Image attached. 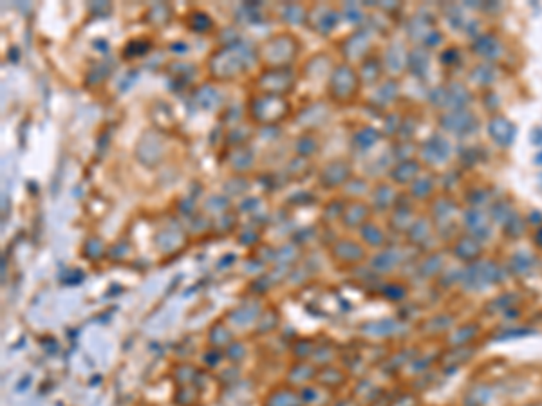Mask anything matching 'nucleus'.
<instances>
[{"mask_svg":"<svg viewBox=\"0 0 542 406\" xmlns=\"http://www.w3.org/2000/svg\"><path fill=\"white\" fill-rule=\"evenodd\" d=\"M257 60L258 54L251 45L242 42L221 45L208 58V73L217 82H232L248 73Z\"/></svg>","mask_w":542,"mask_h":406,"instance_id":"obj_1","label":"nucleus"},{"mask_svg":"<svg viewBox=\"0 0 542 406\" xmlns=\"http://www.w3.org/2000/svg\"><path fill=\"white\" fill-rule=\"evenodd\" d=\"M291 110L293 109L288 98L263 94V92H257L249 98L246 107L249 121L261 127H275L291 116Z\"/></svg>","mask_w":542,"mask_h":406,"instance_id":"obj_2","label":"nucleus"},{"mask_svg":"<svg viewBox=\"0 0 542 406\" xmlns=\"http://www.w3.org/2000/svg\"><path fill=\"white\" fill-rule=\"evenodd\" d=\"M300 51V40L291 33H279L268 38L257 49L258 60L263 61L266 69H280V67H291L295 58Z\"/></svg>","mask_w":542,"mask_h":406,"instance_id":"obj_3","label":"nucleus"},{"mask_svg":"<svg viewBox=\"0 0 542 406\" xmlns=\"http://www.w3.org/2000/svg\"><path fill=\"white\" fill-rule=\"evenodd\" d=\"M360 85H362V80H360L358 70L351 67L349 63H338L328 80L329 100L338 105H347L356 98Z\"/></svg>","mask_w":542,"mask_h":406,"instance_id":"obj_4","label":"nucleus"},{"mask_svg":"<svg viewBox=\"0 0 542 406\" xmlns=\"http://www.w3.org/2000/svg\"><path fill=\"white\" fill-rule=\"evenodd\" d=\"M255 85H257V92L288 98V94H291L297 87V75L291 67L264 69L255 80Z\"/></svg>","mask_w":542,"mask_h":406,"instance_id":"obj_5","label":"nucleus"},{"mask_svg":"<svg viewBox=\"0 0 542 406\" xmlns=\"http://www.w3.org/2000/svg\"><path fill=\"white\" fill-rule=\"evenodd\" d=\"M499 276H501V269L497 264L492 260H477L461 273V282L467 289L479 291L483 287L497 284Z\"/></svg>","mask_w":542,"mask_h":406,"instance_id":"obj_6","label":"nucleus"},{"mask_svg":"<svg viewBox=\"0 0 542 406\" xmlns=\"http://www.w3.org/2000/svg\"><path fill=\"white\" fill-rule=\"evenodd\" d=\"M351 177H353V166L347 159H331L320 168L318 175H316L318 186L328 192L344 188Z\"/></svg>","mask_w":542,"mask_h":406,"instance_id":"obj_7","label":"nucleus"},{"mask_svg":"<svg viewBox=\"0 0 542 406\" xmlns=\"http://www.w3.org/2000/svg\"><path fill=\"white\" fill-rule=\"evenodd\" d=\"M338 22H340V11H337L332 6L315 4L313 8L307 9L306 24L313 27L316 35H331L332 31L337 29Z\"/></svg>","mask_w":542,"mask_h":406,"instance_id":"obj_8","label":"nucleus"},{"mask_svg":"<svg viewBox=\"0 0 542 406\" xmlns=\"http://www.w3.org/2000/svg\"><path fill=\"white\" fill-rule=\"evenodd\" d=\"M470 100V92L461 83H452L448 87H437L430 92V103L451 110H463Z\"/></svg>","mask_w":542,"mask_h":406,"instance_id":"obj_9","label":"nucleus"},{"mask_svg":"<svg viewBox=\"0 0 542 406\" xmlns=\"http://www.w3.org/2000/svg\"><path fill=\"white\" fill-rule=\"evenodd\" d=\"M331 257L340 266H358L367 257V249L353 239H337L331 244Z\"/></svg>","mask_w":542,"mask_h":406,"instance_id":"obj_10","label":"nucleus"},{"mask_svg":"<svg viewBox=\"0 0 542 406\" xmlns=\"http://www.w3.org/2000/svg\"><path fill=\"white\" fill-rule=\"evenodd\" d=\"M477 118L468 110H451V112L443 114L439 119V127L443 130L451 132L455 135H468L474 134L477 130Z\"/></svg>","mask_w":542,"mask_h":406,"instance_id":"obj_11","label":"nucleus"},{"mask_svg":"<svg viewBox=\"0 0 542 406\" xmlns=\"http://www.w3.org/2000/svg\"><path fill=\"white\" fill-rule=\"evenodd\" d=\"M371 204H365L362 201H349L346 202L344 213H342V220L344 227L347 230H362L365 224L371 220Z\"/></svg>","mask_w":542,"mask_h":406,"instance_id":"obj_12","label":"nucleus"},{"mask_svg":"<svg viewBox=\"0 0 542 406\" xmlns=\"http://www.w3.org/2000/svg\"><path fill=\"white\" fill-rule=\"evenodd\" d=\"M420 153L429 165H439L451 158V143L443 135L434 134L432 137H429V141H425Z\"/></svg>","mask_w":542,"mask_h":406,"instance_id":"obj_13","label":"nucleus"},{"mask_svg":"<svg viewBox=\"0 0 542 406\" xmlns=\"http://www.w3.org/2000/svg\"><path fill=\"white\" fill-rule=\"evenodd\" d=\"M369 47H371V38L363 29L356 31L351 36H347L346 42L342 44V54L346 60H365Z\"/></svg>","mask_w":542,"mask_h":406,"instance_id":"obj_14","label":"nucleus"},{"mask_svg":"<svg viewBox=\"0 0 542 406\" xmlns=\"http://www.w3.org/2000/svg\"><path fill=\"white\" fill-rule=\"evenodd\" d=\"M463 223L464 227H467L468 235L477 239L479 242L490 236V218L488 215L479 210V208H472V210L464 211Z\"/></svg>","mask_w":542,"mask_h":406,"instance_id":"obj_15","label":"nucleus"},{"mask_svg":"<svg viewBox=\"0 0 542 406\" xmlns=\"http://www.w3.org/2000/svg\"><path fill=\"white\" fill-rule=\"evenodd\" d=\"M402 264V253L396 248L378 249V253L369 260V266L378 275H389Z\"/></svg>","mask_w":542,"mask_h":406,"instance_id":"obj_16","label":"nucleus"},{"mask_svg":"<svg viewBox=\"0 0 542 406\" xmlns=\"http://www.w3.org/2000/svg\"><path fill=\"white\" fill-rule=\"evenodd\" d=\"M421 174V165L418 159H403L393 165L389 170V177L396 184H409L411 186L414 179Z\"/></svg>","mask_w":542,"mask_h":406,"instance_id":"obj_17","label":"nucleus"},{"mask_svg":"<svg viewBox=\"0 0 542 406\" xmlns=\"http://www.w3.org/2000/svg\"><path fill=\"white\" fill-rule=\"evenodd\" d=\"M488 132L492 135V140L499 146H503V149H508L513 143V140H515V127L503 116H497V118L490 121Z\"/></svg>","mask_w":542,"mask_h":406,"instance_id":"obj_18","label":"nucleus"},{"mask_svg":"<svg viewBox=\"0 0 542 406\" xmlns=\"http://www.w3.org/2000/svg\"><path fill=\"white\" fill-rule=\"evenodd\" d=\"M481 242L468 235V233L467 235H461L460 239L454 242V255L460 258V260H463V262H477V258L481 257Z\"/></svg>","mask_w":542,"mask_h":406,"instance_id":"obj_19","label":"nucleus"},{"mask_svg":"<svg viewBox=\"0 0 542 406\" xmlns=\"http://www.w3.org/2000/svg\"><path fill=\"white\" fill-rule=\"evenodd\" d=\"M474 356V349L470 345L464 347H451L445 354H441L439 363H441V368L446 372H452L455 368L463 367L464 363Z\"/></svg>","mask_w":542,"mask_h":406,"instance_id":"obj_20","label":"nucleus"},{"mask_svg":"<svg viewBox=\"0 0 542 406\" xmlns=\"http://www.w3.org/2000/svg\"><path fill=\"white\" fill-rule=\"evenodd\" d=\"M398 202V192L393 184H378L376 190H372L371 208L376 211H389Z\"/></svg>","mask_w":542,"mask_h":406,"instance_id":"obj_21","label":"nucleus"},{"mask_svg":"<svg viewBox=\"0 0 542 406\" xmlns=\"http://www.w3.org/2000/svg\"><path fill=\"white\" fill-rule=\"evenodd\" d=\"M230 165L233 166V170L237 172V175H244L246 172H249L255 165V152L249 149L248 144H242V146H233L232 153H230Z\"/></svg>","mask_w":542,"mask_h":406,"instance_id":"obj_22","label":"nucleus"},{"mask_svg":"<svg viewBox=\"0 0 542 406\" xmlns=\"http://www.w3.org/2000/svg\"><path fill=\"white\" fill-rule=\"evenodd\" d=\"M320 150V143L316 140V135L313 132H302L293 143V152L297 153V158L309 159L315 158Z\"/></svg>","mask_w":542,"mask_h":406,"instance_id":"obj_23","label":"nucleus"},{"mask_svg":"<svg viewBox=\"0 0 542 406\" xmlns=\"http://www.w3.org/2000/svg\"><path fill=\"white\" fill-rule=\"evenodd\" d=\"M360 236H362V244L365 248L383 249L387 244V235H385L383 230L371 220L360 230Z\"/></svg>","mask_w":542,"mask_h":406,"instance_id":"obj_24","label":"nucleus"},{"mask_svg":"<svg viewBox=\"0 0 542 406\" xmlns=\"http://www.w3.org/2000/svg\"><path fill=\"white\" fill-rule=\"evenodd\" d=\"M380 140V132L376 128L372 127H362L353 134V140H351V144H353V149L356 152H367L371 150L374 144L378 143Z\"/></svg>","mask_w":542,"mask_h":406,"instance_id":"obj_25","label":"nucleus"},{"mask_svg":"<svg viewBox=\"0 0 542 406\" xmlns=\"http://www.w3.org/2000/svg\"><path fill=\"white\" fill-rule=\"evenodd\" d=\"M494 396V389L486 383L472 384L464 393V406H486Z\"/></svg>","mask_w":542,"mask_h":406,"instance_id":"obj_26","label":"nucleus"},{"mask_svg":"<svg viewBox=\"0 0 542 406\" xmlns=\"http://www.w3.org/2000/svg\"><path fill=\"white\" fill-rule=\"evenodd\" d=\"M474 51L481 58H485V60H495L497 57H501L503 45L494 35H483L481 38L476 40Z\"/></svg>","mask_w":542,"mask_h":406,"instance_id":"obj_27","label":"nucleus"},{"mask_svg":"<svg viewBox=\"0 0 542 406\" xmlns=\"http://www.w3.org/2000/svg\"><path fill=\"white\" fill-rule=\"evenodd\" d=\"M346 379H347L346 372L340 370V368L337 367H331V365L322 367L318 370V374H316V381H318L322 386H325V389H338V386H342V384L346 383Z\"/></svg>","mask_w":542,"mask_h":406,"instance_id":"obj_28","label":"nucleus"},{"mask_svg":"<svg viewBox=\"0 0 542 406\" xmlns=\"http://www.w3.org/2000/svg\"><path fill=\"white\" fill-rule=\"evenodd\" d=\"M479 334V325L476 324H467L461 325L460 329H455L448 336V345L451 347H464L470 345V341H474Z\"/></svg>","mask_w":542,"mask_h":406,"instance_id":"obj_29","label":"nucleus"},{"mask_svg":"<svg viewBox=\"0 0 542 406\" xmlns=\"http://www.w3.org/2000/svg\"><path fill=\"white\" fill-rule=\"evenodd\" d=\"M365 332H369L367 336H374V338L394 336L396 332H400V322L390 318L378 319V322H372V324L365 325Z\"/></svg>","mask_w":542,"mask_h":406,"instance_id":"obj_30","label":"nucleus"},{"mask_svg":"<svg viewBox=\"0 0 542 406\" xmlns=\"http://www.w3.org/2000/svg\"><path fill=\"white\" fill-rule=\"evenodd\" d=\"M316 374H318V368L315 365H311L307 361H297L291 365L288 372V377H297V384H307L309 381L316 379Z\"/></svg>","mask_w":542,"mask_h":406,"instance_id":"obj_31","label":"nucleus"},{"mask_svg":"<svg viewBox=\"0 0 542 406\" xmlns=\"http://www.w3.org/2000/svg\"><path fill=\"white\" fill-rule=\"evenodd\" d=\"M430 232H432V230H430L429 220H427V218H418V220H414V223H412V226L409 227L406 236H409L411 244L421 246L429 241Z\"/></svg>","mask_w":542,"mask_h":406,"instance_id":"obj_32","label":"nucleus"},{"mask_svg":"<svg viewBox=\"0 0 542 406\" xmlns=\"http://www.w3.org/2000/svg\"><path fill=\"white\" fill-rule=\"evenodd\" d=\"M443 262H445V260H443L441 255L432 253L420 264V269L418 271H420V275L423 276V278H434V276H437L439 273H441Z\"/></svg>","mask_w":542,"mask_h":406,"instance_id":"obj_33","label":"nucleus"},{"mask_svg":"<svg viewBox=\"0 0 542 406\" xmlns=\"http://www.w3.org/2000/svg\"><path fill=\"white\" fill-rule=\"evenodd\" d=\"M406 66L414 73V76H421L429 69V54L425 53L423 49H414L406 58Z\"/></svg>","mask_w":542,"mask_h":406,"instance_id":"obj_34","label":"nucleus"},{"mask_svg":"<svg viewBox=\"0 0 542 406\" xmlns=\"http://www.w3.org/2000/svg\"><path fill=\"white\" fill-rule=\"evenodd\" d=\"M434 190V181L430 175H418L411 184V195L414 199H427Z\"/></svg>","mask_w":542,"mask_h":406,"instance_id":"obj_35","label":"nucleus"},{"mask_svg":"<svg viewBox=\"0 0 542 406\" xmlns=\"http://www.w3.org/2000/svg\"><path fill=\"white\" fill-rule=\"evenodd\" d=\"M400 85L394 80H387V82L381 85L380 89L374 94V100H376L378 105H389L390 101H394V98L398 96Z\"/></svg>","mask_w":542,"mask_h":406,"instance_id":"obj_36","label":"nucleus"},{"mask_svg":"<svg viewBox=\"0 0 542 406\" xmlns=\"http://www.w3.org/2000/svg\"><path fill=\"white\" fill-rule=\"evenodd\" d=\"M189 27L193 33H199V35H205V33H210L214 29V20L206 13L201 11H196L189 17Z\"/></svg>","mask_w":542,"mask_h":406,"instance_id":"obj_37","label":"nucleus"},{"mask_svg":"<svg viewBox=\"0 0 542 406\" xmlns=\"http://www.w3.org/2000/svg\"><path fill=\"white\" fill-rule=\"evenodd\" d=\"M510 266H512V271L515 273V275L526 276V275H529L532 271H534L535 258L529 257V255L519 253V255H515V257H512V260H510Z\"/></svg>","mask_w":542,"mask_h":406,"instance_id":"obj_38","label":"nucleus"},{"mask_svg":"<svg viewBox=\"0 0 542 406\" xmlns=\"http://www.w3.org/2000/svg\"><path fill=\"white\" fill-rule=\"evenodd\" d=\"M295 15H297L298 18H304V20H307V9L306 8H302V6H297V4H286L284 8H282V20H284V22L291 24V26H302L297 18H295Z\"/></svg>","mask_w":542,"mask_h":406,"instance_id":"obj_39","label":"nucleus"},{"mask_svg":"<svg viewBox=\"0 0 542 406\" xmlns=\"http://www.w3.org/2000/svg\"><path fill=\"white\" fill-rule=\"evenodd\" d=\"M455 211V204L451 201H446V199H443V201L437 202L436 206H434V220H441V223H448L452 224V213Z\"/></svg>","mask_w":542,"mask_h":406,"instance_id":"obj_40","label":"nucleus"},{"mask_svg":"<svg viewBox=\"0 0 542 406\" xmlns=\"http://www.w3.org/2000/svg\"><path fill=\"white\" fill-rule=\"evenodd\" d=\"M346 202L344 201H331L324 208V220L325 223H340L342 213H344Z\"/></svg>","mask_w":542,"mask_h":406,"instance_id":"obj_41","label":"nucleus"},{"mask_svg":"<svg viewBox=\"0 0 542 406\" xmlns=\"http://www.w3.org/2000/svg\"><path fill=\"white\" fill-rule=\"evenodd\" d=\"M526 230V220L519 215H513L506 224H504V232H506L508 236H513V239H519V236L525 235Z\"/></svg>","mask_w":542,"mask_h":406,"instance_id":"obj_42","label":"nucleus"},{"mask_svg":"<svg viewBox=\"0 0 542 406\" xmlns=\"http://www.w3.org/2000/svg\"><path fill=\"white\" fill-rule=\"evenodd\" d=\"M513 215H515V211H513L512 206L506 204V202H497L494 211H492V217H494L495 223H501L503 226L513 217Z\"/></svg>","mask_w":542,"mask_h":406,"instance_id":"obj_43","label":"nucleus"},{"mask_svg":"<svg viewBox=\"0 0 542 406\" xmlns=\"http://www.w3.org/2000/svg\"><path fill=\"white\" fill-rule=\"evenodd\" d=\"M451 316H436V318H430L427 324H425V329H429L430 332H434V334H439V332L446 331V329L451 327L452 322H451Z\"/></svg>","mask_w":542,"mask_h":406,"instance_id":"obj_44","label":"nucleus"},{"mask_svg":"<svg viewBox=\"0 0 542 406\" xmlns=\"http://www.w3.org/2000/svg\"><path fill=\"white\" fill-rule=\"evenodd\" d=\"M381 291H383L381 294H383L387 300H393V301H400L406 296V289L403 287L402 284H387Z\"/></svg>","mask_w":542,"mask_h":406,"instance_id":"obj_45","label":"nucleus"},{"mask_svg":"<svg viewBox=\"0 0 542 406\" xmlns=\"http://www.w3.org/2000/svg\"><path fill=\"white\" fill-rule=\"evenodd\" d=\"M535 244H537L539 248H542V227L539 230L537 233H535Z\"/></svg>","mask_w":542,"mask_h":406,"instance_id":"obj_46","label":"nucleus"},{"mask_svg":"<svg viewBox=\"0 0 542 406\" xmlns=\"http://www.w3.org/2000/svg\"><path fill=\"white\" fill-rule=\"evenodd\" d=\"M537 163H542V153H541V156H539V158H537Z\"/></svg>","mask_w":542,"mask_h":406,"instance_id":"obj_47","label":"nucleus"},{"mask_svg":"<svg viewBox=\"0 0 542 406\" xmlns=\"http://www.w3.org/2000/svg\"><path fill=\"white\" fill-rule=\"evenodd\" d=\"M526 406H535V405H526Z\"/></svg>","mask_w":542,"mask_h":406,"instance_id":"obj_48","label":"nucleus"}]
</instances>
